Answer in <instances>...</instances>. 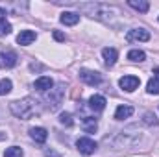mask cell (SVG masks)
<instances>
[{"label": "cell", "mask_w": 159, "mask_h": 157, "mask_svg": "<svg viewBox=\"0 0 159 157\" xmlns=\"http://www.w3.org/2000/svg\"><path fill=\"white\" fill-rule=\"evenodd\" d=\"M24 154H22V148H19V146H11V148H7L6 150V154H4V157H22Z\"/></svg>", "instance_id": "21"}, {"label": "cell", "mask_w": 159, "mask_h": 157, "mask_svg": "<svg viewBox=\"0 0 159 157\" xmlns=\"http://www.w3.org/2000/svg\"><path fill=\"white\" fill-rule=\"evenodd\" d=\"M59 20H61V24H65V26H74V24L80 22V15L78 13H72V11H65V13L59 17Z\"/></svg>", "instance_id": "14"}, {"label": "cell", "mask_w": 159, "mask_h": 157, "mask_svg": "<svg viewBox=\"0 0 159 157\" xmlns=\"http://www.w3.org/2000/svg\"><path fill=\"white\" fill-rule=\"evenodd\" d=\"M119 85H120V89L131 92V91H135L141 85V79L137 78V76H124V78L119 79Z\"/></svg>", "instance_id": "7"}, {"label": "cell", "mask_w": 159, "mask_h": 157, "mask_svg": "<svg viewBox=\"0 0 159 157\" xmlns=\"http://www.w3.org/2000/svg\"><path fill=\"white\" fill-rule=\"evenodd\" d=\"M128 4H129L133 9L141 11V13H146V11L150 9V4H148V2H144V0H129Z\"/></svg>", "instance_id": "18"}, {"label": "cell", "mask_w": 159, "mask_h": 157, "mask_svg": "<svg viewBox=\"0 0 159 157\" xmlns=\"http://www.w3.org/2000/svg\"><path fill=\"white\" fill-rule=\"evenodd\" d=\"M144 122L150 124V126H152V124L157 126V120H156V115H154V113H146V115H144Z\"/></svg>", "instance_id": "24"}, {"label": "cell", "mask_w": 159, "mask_h": 157, "mask_svg": "<svg viewBox=\"0 0 159 157\" xmlns=\"http://www.w3.org/2000/svg\"><path fill=\"white\" fill-rule=\"evenodd\" d=\"M4 139H7V135L6 133H0V141H4Z\"/></svg>", "instance_id": "28"}, {"label": "cell", "mask_w": 159, "mask_h": 157, "mask_svg": "<svg viewBox=\"0 0 159 157\" xmlns=\"http://www.w3.org/2000/svg\"><path fill=\"white\" fill-rule=\"evenodd\" d=\"M106 98L102 96V94H93L91 98H89V107L93 109V111H104L106 109Z\"/></svg>", "instance_id": "9"}, {"label": "cell", "mask_w": 159, "mask_h": 157, "mask_svg": "<svg viewBox=\"0 0 159 157\" xmlns=\"http://www.w3.org/2000/svg\"><path fill=\"white\" fill-rule=\"evenodd\" d=\"M126 39L129 43H135V41H150V32L144 30V28H135V30H129Z\"/></svg>", "instance_id": "6"}, {"label": "cell", "mask_w": 159, "mask_h": 157, "mask_svg": "<svg viewBox=\"0 0 159 157\" xmlns=\"http://www.w3.org/2000/svg\"><path fill=\"white\" fill-rule=\"evenodd\" d=\"M59 122H61L63 126H72V124H74L70 113H61V115H59Z\"/></svg>", "instance_id": "22"}, {"label": "cell", "mask_w": 159, "mask_h": 157, "mask_svg": "<svg viewBox=\"0 0 159 157\" xmlns=\"http://www.w3.org/2000/svg\"><path fill=\"white\" fill-rule=\"evenodd\" d=\"M128 59L133 61V63H143L146 59V54L143 50H129L128 52Z\"/></svg>", "instance_id": "16"}, {"label": "cell", "mask_w": 159, "mask_h": 157, "mask_svg": "<svg viewBox=\"0 0 159 157\" xmlns=\"http://www.w3.org/2000/svg\"><path fill=\"white\" fill-rule=\"evenodd\" d=\"M6 17H7L6 9H2V7H0V22H6Z\"/></svg>", "instance_id": "27"}, {"label": "cell", "mask_w": 159, "mask_h": 157, "mask_svg": "<svg viewBox=\"0 0 159 157\" xmlns=\"http://www.w3.org/2000/svg\"><path fill=\"white\" fill-rule=\"evenodd\" d=\"M11 34V24L9 22H0V35H7Z\"/></svg>", "instance_id": "23"}, {"label": "cell", "mask_w": 159, "mask_h": 157, "mask_svg": "<svg viewBox=\"0 0 159 157\" xmlns=\"http://www.w3.org/2000/svg\"><path fill=\"white\" fill-rule=\"evenodd\" d=\"M44 155H46V157H59V154H57V152H54V150H46V152H44Z\"/></svg>", "instance_id": "26"}, {"label": "cell", "mask_w": 159, "mask_h": 157, "mask_svg": "<svg viewBox=\"0 0 159 157\" xmlns=\"http://www.w3.org/2000/svg\"><path fill=\"white\" fill-rule=\"evenodd\" d=\"M102 56H104V63L107 65V67H113L115 63H117V57H119V52L115 50V48H104L102 50Z\"/></svg>", "instance_id": "12"}, {"label": "cell", "mask_w": 159, "mask_h": 157, "mask_svg": "<svg viewBox=\"0 0 159 157\" xmlns=\"http://www.w3.org/2000/svg\"><path fill=\"white\" fill-rule=\"evenodd\" d=\"M80 78H81L83 83H87V85H91V87L100 85V81H102V76H100L98 72H94V70H87V69L80 70Z\"/></svg>", "instance_id": "5"}, {"label": "cell", "mask_w": 159, "mask_h": 157, "mask_svg": "<svg viewBox=\"0 0 159 157\" xmlns=\"http://www.w3.org/2000/svg\"><path fill=\"white\" fill-rule=\"evenodd\" d=\"M81 9L87 11L91 17L100 19V20H104V22H109V20L119 13L115 7H109V6H106V4H83Z\"/></svg>", "instance_id": "2"}, {"label": "cell", "mask_w": 159, "mask_h": 157, "mask_svg": "<svg viewBox=\"0 0 159 157\" xmlns=\"http://www.w3.org/2000/svg\"><path fill=\"white\" fill-rule=\"evenodd\" d=\"M63 94H65L63 85H57V87H54V89L48 91V94H46V102H48L50 111H56V109L61 105V102H63Z\"/></svg>", "instance_id": "3"}, {"label": "cell", "mask_w": 159, "mask_h": 157, "mask_svg": "<svg viewBox=\"0 0 159 157\" xmlns=\"http://www.w3.org/2000/svg\"><path fill=\"white\" fill-rule=\"evenodd\" d=\"M81 128H83L87 133H93V131H96V118H93V117H83Z\"/></svg>", "instance_id": "17"}, {"label": "cell", "mask_w": 159, "mask_h": 157, "mask_svg": "<svg viewBox=\"0 0 159 157\" xmlns=\"http://www.w3.org/2000/svg\"><path fill=\"white\" fill-rule=\"evenodd\" d=\"M76 146H78V150L83 154V155H91V154H94L96 152V148H98V144L93 141V139H89V137H81L76 141Z\"/></svg>", "instance_id": "4"}, {"label": "cell", "mask_w": 159, "mask_h": 157, "mask_svg": "<svg viewBox=\"0 0 159 157\" xmlns=\"http://www.w3.org/2000/svg\"><path fill=\"white\" fill-rule=\"evenodd\" d=\"M54 39L56 41H65V35L61 32H54Z\"/></svg>", "instance_id": "25"}, {"label": "cell", "mask_w": 159, "mask_h": 157, "mask_svg": "<svg viewBox=\"0 0 159 157\" xmlns=\"http://www.w3.org/2000/svg\"><path fill=\"white\" fill-rule=\"evenodd\" d=\"M0 65L2 67H6V69H11V67H15L17 65V54L13 52V50H4L2 54H0Z\"/></svg>", "instance_id": "8"}, {"label": "cell", "mask_w": 159, "mask_h": 157, "mask_svg": "<svg viewBox=\"0 0 159 157\" xmlns=\"http://www.w3.org/2000/svg\"><path fill=\"white\" fill-rule=\"evenodd\" d=\"M146 91L150 92V94H159V78H154L148 81V85H146Z\"/></svg>", "instance_id": "19"}, {"label": "cell", "mask_w": 159, "mask_h": 157, "mask_svg": "<svg viewBox=\"0 0 159 157\" xmlns=\"http://www.w3.org/2000/svg\"><path fill=\"white\" fill-rule=\"evenodd\" d=\"M9 109H11V113H13L17 118L28 120V118L39 115V102H37V100H34V98H24V100L11 102Z\"/></svg>", "instance_id": "1"}, {"label": "cell", "mask_w": 159, "mask_h": 157, "mask_svg": "<svg viewBox=\"0 0 159 157\" xmlns=\"http://www.w3.org/2000/svg\"><path fill=\"white\" fill-rule=\"evenodd\" d=\"M30 137L37 142V144H44L48 139V131L44 128H30Z\"/></svg>", "instance_id": "10"}, {"label": "cell", "mask_w": 159, "mask_h": 157, "mask_svg": "<svg viewBox=\"0 0 159 157\" xmlns=\"http://www.w3.org/2000/svg\"><path fill=\"white\" fill-rule=\"evenodd\" d=\"M34 41H35V32H32V30H22V32L17 35V43L22 44V46H28V44H32Z\"/></svg>", "instance_id": "13"}, {"label": "cell", "mask_w": 159, "mask_h": 157, "mask_svg": "<svg viewBox=\"0 0 159 157\" xmlns=\"http://www.w3.org/2000/svg\"><path fill=\"white\" fill-rule=\"evenodd\" d=\"M131 115H133V107H131V105H119L117 111H115V118H117V120L129 118Z\"/></svg>", "instance_id": "15"}, {"label": "cell", "mask_w": 159, "mask_h": 157, "mask_svg": "<svg viewBox=\"0 0 159 157\" xmlns=\"http://www.w3.org/2000/svg\"><path fill=\"white\" fill-rule=\"evenodd\" d=\"M154 76H156V78H159V69H156V70H154Z\"/></svg>", "instance_id": "29"}, {"label": "cell", "mask_w": 159, "mask_h": 157, "mask_svg": "<svg viewBox=\"0 0 159 157\" xmlns=\"http://www.w3.org/2000/svg\"><path fill=\"white\" fill-rule=\"evenodd\" d=\"M11 87H13V83H11V79H7V78L0 79V96H4V94H7V92L11 91Z\"/></svg>", "instance_id": "20"}, {"label": "cell", "mask_w": 159, "mask_h": 157, "mask_svg": "<svg viewBox=\"0 0 159 157\" xmlns=\"http://www.w3.org/2000/svg\"><path fill=\"white\" fill-rule=\"evenodd\" d=\"M54 87V81L52 78H48V76H41V78L35 79V83H34V89H37L41 92H46V91H50Z\"/></svg>", "instance_id": "11"}]
</instances>
